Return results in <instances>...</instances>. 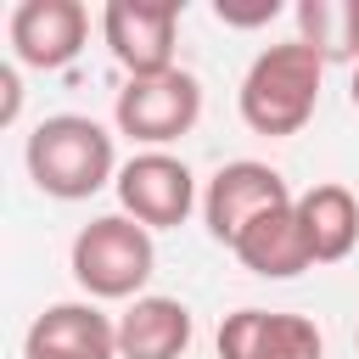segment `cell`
Masks as SVG:
<instances>
[{
    "instance_id": "obj_7",
    "label": "cell",
    "mask_w": 359,
    "mask_h": 359,
    "mask_svg": "<svg viewBox=\"0 0 359 359\" xmlns=\"http://www.w3.org/2000/svg\"><path fill=\"white\" fill-rule=\"evenodd\" d=\"M180 17H185L180 0H107L101 6V39L129 79H151V73L174 67Z\"/></svg>"
},
{
    "instance_id": "obj_16",
    "label": "cell",
    "mask_w": 359,
    "mask_h": 359,
    "mask_svg": "<svg viewBox=\"0 0 359 359\" xmlns=\"http://www.w3.org/2000/svg\"><path fill=\"white\" fill-rule=\"evenodd\" d=\"M22 118V79H17V62H6L0 67V123L11 129Z\"/></svg>"
},
{
    "instance_id": "obj_9",
    "label": "cell",
    "mask_w": 359,
    "mask_h": 359,
    "mask_svg": "<svg viewBox=\"0 0 359 359\" xmlns=\"http://www.w3.org/2000/svg\"><path fill=\"white\" fill-rule=\"evenodd\" d=\"M219 359H325V331L286 309H236L213 337Z\"/></svg>"
},
{
    "instance_id": "obj_8",
    "label": "cell",
    "mask_w": 359,
    "mask_h": 359,
    "mask_svg": "<svg viewBox=\"0 0 359 359\" xmlns=\"http://www.w3.org/2000/svg\"><path fill=\"white\" fill-rule=\"evenodd\" d=\"M6 39H11L17 67L62 73L90 39V11L79 0H17L6 17Z\"/></svg>"
},
{
    "instance_id": "obj_3",
    "label": "cell",
    "mask_w": 359,
    "mask_h": 359,
    "mask_svg": "<svg viewBox=\"0 0 359 359\" xmlns=\"http://www.w3.org/2000/svg\"><path fill=\"white\" fill-rule=\"evenodd\" d=\"M67 269L90 303H135L157 269V241L129 213H95L67 247Z\"/></svg>"
},
{
    "instance_id": "obj_13",
    "label": "cell",
    "mask_w": 359,
    "mask_h": 359,
    "mask_svg": "<svg viewBox=\"0 0 359 359\" xmlns=\"http://www.w3.org/2000/svg\"><path fill=\"white\" fill-rule=\"evenodd\" d=\"M297 219H303L314 264H342L359 247V196L342 180H320V185L297 191Z\"/></svg>"
},
{
    "instance_id": "obj_6",
    "label": "cell",
    "mask_w": 359,
    "mask_h": 359,
    "mask_svg": "<svg viewBox=\"0 0 359 359\" xmlns=\"http://www.w3.org/2000/svg\"><path fill=\"white\" fill-rule=\"evenodd\" d=\"M292 185L280 168L258 163V157H236V163H219L213 180L202 185V224L219 247H236V236L247 224H258L264 213L275 208H292Z\"/></svg>"
},
{
    "instance_id": "obj_10",
    "label": "cell",
    "mask_w": 359,
    "mask_h": 359,
    "mask_svg": "<svg viewBox=\"0 0 359 359\" xmlns=\"http://www.w3.org/2000/svg\"><path fill=\"white\" fill-rule=\"evenodd\" d=\"M22 359H118V320L101 314V303L90 297L50 303L34 314Z\"/></svg>"
},
{
    "instance_id": "obj_14",
    "label": "cell",
    "mask_w": 359,
    "mask_h": 359,
    "mask_svg": "<svg viewBox=\"0 0 359 359\" xmlns=\"http://www.w3.org/2000/svg\"><path fill=\"white\" fill-rule=\"evenodd\" d=\"M297 39L331 67L353 62L359 67V0H297Z\"/></svg>"
},
{
    "instance_id": "obj_12",
    "label": "cell",
    "mask_w": 359,
    "mask_h": 359,
    "mask_svg": "<svg viewBox=\"0 0 359 359\" xmlns=\"http://www.w3.org/2000/svg\"><path fill=\"white\" fill-rule=\"evenodd\" d=\"M230 252L241 258V269H252V275H264V280H292V275L314 269V252H309V236H303L297 202L264 213L258 224H247V230L236 236Z\"/></svg>"
},
{
    "instance_id": "obj_1",
    "label": "cell",
    "mask_w": 359,
    "mask_h": 359,
    "mask_svg": "<svg viewBox=\"0 0 359 359\" xmlns=\"http://www.w3.org/2000/svg\"><path fill=\"white\" fill-rule=\"evenodd\" d=\"M22 163H28V180L39 196L50 202H90L101 185L118 180V146H112V129L84 118V112H50L28 129V146H22Z\"/></svg>"
},
{
    "instance_id": "obj_17",
    "label": "cell",
    "mask_w": 359,
    "mask_h": 359,
    "mask_svg": "<svg viewBox=\"0 0 359 359\" xmlns=\"http://www.w3.org/2000/svg\"><path fill=\"white\" fill-rule=\"evenodd\" d=\"M348 101H353V112H359V67H353V79H348Z\"/></svg>"
},
{
    "instance_id": "obj_15",
    "label": "cell",
    "mask_w": 359,
    "mask_h": 359,
    "mask_svg": "<svg viewBox=\"0 0 359 359\" xmlns=\"http://www.w3.org/2000/svg\"><path fill=\"white\" fill-rule=\"evenodd\" d=\"M213 17H219V22H230V28H258V22H275V17H280V6H275V0H258V6H230V0H219V6H213Z\"/></svg>"
},
{
    "instance_id": "obj_18",
    "label": "cell",
    "mask_w": 359,
    "mask_h": 359,
    "mask_svg": "<svg viewBox=\"0 0 359 359\" xmlns=\"http://www.w3.org/2000/svg\"><path fill=\"white\" fill-rule=\"evenodd\" d=\"M353 342H359V331H353Z\"/></svg>"
},
{
    "instance_id": "obj_2",
    "label": "cell",
    "mask_w": 359,
    "mask_h": 359,
    "mask_svg": "<svg viewBox=\"0 0 359 359\" xmlns=\"http://www.w3.org/2000/svg\"><path fill=\"white\" fill-rule=\"evenodd\" d=\"M320 84H325V62L303 39H280L247 62L241 90H236V112L252 135L292 140L309 129V118L320 107Z\"/></svg>"
},
{
    "instance_id": "obj_11",
    "label": "cell",
    "mask_w": 359,
    "mask_h": 359,
    "mask_svg": "<svg viewBox=\"0 0 359 359\" xmlns=\"http://www.w3.org/2000/svg\"><path fill=\"white\" fill-rule=\"evenodd\" d=\"M191 337H196L191 309L163 292H146L118 314V359H185Z\"/></svg>"
},
{
    "instance_id": "obj_5",
    "label": "cell",
    "mask_w": 359,
    "mask_h": 359,
    "mask_svg": "<svg viewBox=\"0 0 359 359\" xmlns=\"http://www.w3.org/2000/svg\"><path fill=\"white\" fill-rule=\"evenodd\" d=\"M112 191H118V213H129V219L146 224V230H180V224L202 208L196 174H191V163L174 157V151H135V157L118 168Z\"/></svg>"
},
{
    "instance_id": "obj_4",
    "label": "cell",
    "mask_w": 359,
    "mask_h": 359,
    "mask_svg": "<svg viewBox=\"0 0 359 359\" xmlns=\"http://www.w3.org/2000/svg\"><path fill=\"white\" fill-rule=\"evenodd\" d=\"M202 118V79L185 67L151 73V79H123L118 101H112V123L118 135H129L140 151H168L174 140H185Z\"/></svg>"
}]
</instances>
